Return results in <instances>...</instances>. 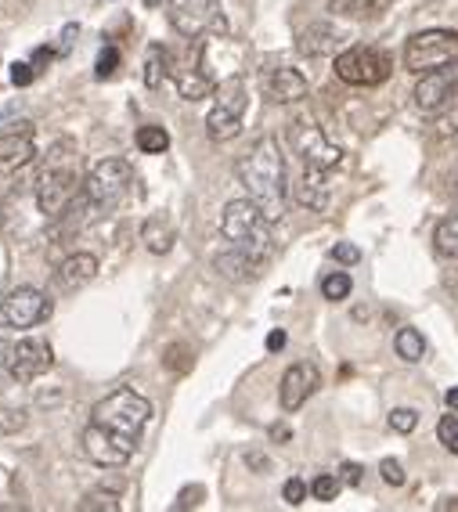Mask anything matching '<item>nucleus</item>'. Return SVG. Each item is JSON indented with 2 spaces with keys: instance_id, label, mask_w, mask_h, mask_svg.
Listing matches in <instances>:
<instances>
[{
  "instance_id": "obj_1",
  "label": "nucleus",
  "mask_w": 458,
  "mask_h": 512,
  "mask_svg": "<svg viewBox=\"0 0 458 512\" xmlns=\"http://www.w3.org/2000/svg\"><path fill=\"white\" fill-rule=\"evenodd\" d=\"M148 419H152L148 397H141L134 386L112 390L91 408V422L80 433L83 455L98 469H123L134 458V448L141 444Z\"/></svg>"
},
{
  "instance_id": "obj_2",
  "label": "nucleus",
  "mask_w": 458,
  "mask_h": 512,
  "mask_svg": "<svg viewBox=\"0 0 458 512\" xmlns=\"http://www.w3.org/2000/svg\"><path fill=\"white\" fill-rule=\"evenodd\" d=\"M235 174L246 184L249 199L257 202L267 217L271 220L285 217V206H289V174H285L282 145H278L275 138H260L257 145L239 159Z\"/></svg>"
},
{
  "instance_id": "obj_3",
  "label": "nucleus",
  "mask_w": 458,
  "mask_h": 512,
  "mask_svg": "<svg viewBox=\"0 0 458 512\" xmlns=\"http://www.w3.org/2000/svg\"><path fill=\"white\" fill-rule=\"evenodd\" d=\"M65 152H69V141H58L51 148V156H47V166L37 174V181H33V199H37V210L47 220V228L58 224L65 213L73 210V202L80 199L83 184H87Z\"/></svg>"
},
{
  "instance_id": "obj_4",
  "label": "nucleus",
  "mask_w": 458,
  "mask_h": 512,
  "mask_svg": "<svg viewBox=\"0 0 458 512\" xmlns=\"http://www.w3.org/2000/svg\"><path fill=\"white\" fill-rule=\"evenodd\" d=\"M275 220L267 217L253 199H231L220 213V235L228 238L231 249L246 253L249 260H257L260 267L275 253V235H271Z\"/></svg>"
},
{
  "instance_id": "obj_5",
  "label": "nucleus",
  "mask_w": 458,
  "mask_h": 512,
  "mask_svg": "<svg viewBox=\"0 0 458 512\" xmlns=\"http://www.w3.org/2000/svg\"><path fill=\"white\" fill-rule=\"evenodd\" d=\"M246 105H249V91H246V83H242V76H228V80H220L217 91H213L210 116H206V134H210L213 141L239 138Z\"/></svg>"
},
{
  "instance_id": "obj_6",
  "label": "nucleus",
  "mask_w": 458,
  "mask_h": 512,
  "mask_svg": "<svg viewBox=\"0 0 458 512\" xmlns=\"http://www.w3.org/2000/svg\"><path fill=\"white\" fill-rule=\"evenodd\" d=\"M458 62V33L455 29H426L404 44V69L408 73H437Z\"/></svg>"
},
{
  "instance_id": "obj_7",
  "label": "nucleus",
  "mask_w": 458,
  "mask_h": 512,
  "mask_svg": "<svg viewBox=\"0 0 458 512\" xmlns=\"http://www.w3.org/2000/svg\"><path fill=\"white\" fill-rule=\"evenodd\" d=\"M130 184H134V166L127 159H101V163H94L91 174H87L83 195H87L94 213H109L127 199Z\"/></svg>"
},
{
  "instance_id": "obj_8",
  "label": "nucleus",
  "mask_w": 458,
  "mask_h": 512,
  "mask_svg": "<svg viewBox=\"0 0 458 512\" xmlns=\"http://www.w3.org/2000/svg\"><path fill=\"white\" fill-rule=\"evenodd\" d=\"M390 73H394V58L383 47L354 44L336 55V76L350 87H379L390 80Z\"/></svg>"
},
{
  "instance_id": "obj_9",
  "label": "nucleus",
  "mask_w": 458,
  "mask_h": 512,
  "mask_svg": "<svg viewBox=\"0 0 458 512\" xmlns=\"http://www.w3.org/2000/svg\"><path fill=\"white\" fill-rule=\"evenodd\" d=\"M170 26L188 40H199L206 33H228V19L220 11V0H170L166 4Z\"/></svg>"
},
{
  "instance_id": "obj_10",
  "label": "nucleus",
  "mask_w": 458,
  "mask_h": 512,
  "mask_svg": "<svg viewBox=\"0 0 458 512\" xmlns=\"http://www.w3.org/2000/svg\"><path fill=\"white\" fill-rule=\"evenodd\" d=\"M289 141H293V152L300 156V163L307 170H321V174H329L343 163V152L325 138V130L314 127L311 119H296L293 127H289Z\"/></svg>"
},
{
  "instance_id": "obj_11",
  "label": "nucleus",
  "mask_w": 458,
  "mask_h": 512,
  "mask_svg": "<svg viewBox=\"0 0 458 512\" xmlns=\"http://www.w3.org/2000/svg\"><path fill=\"white\" fill-rule=\"evenodd\" d=\"M51 318V300L33 285H19L0 300V329H33Z\"/></svg>"
},
{
  "instance_id": "obj_12",
  "label": "nucleus",
  "mask_w": 458,
  "mask_h": 512,
  "mask_svg": "<svg viewBox=\"0 0 458 512\" xmlns=\"http://www.w3.org/2000/svg\"><path fill=\"white\" fill-rule=\"evenodd\" d=\"M55 368V350H51V343H44V339H19V343H11V354H8V375L11 383H33V379H40L44 372H51Z\"/></svg>"
},
{
  "instance_id": "obj_13",
  "label": "nucleus",
  "mask_w": 458,
  "mask_h": 512,
  "mask_svg": "<svg viewBox=\"0 0 458 512\" xmlns=\"http://www.w3.org/2000/svg\"><path fill=\"white\" fill-rule=\"evenodd\" d=\"M37 156V145H33V123H11L4 134H0V174H15L22 166L33 163Z\"/></svg>"
},
{
  "instance_id": "obj_14",
  "label": "nucleus",
  "mask_w": 458,
  "mask_h": 512,
  "mask_svg": "<svg viewBox=\"0 0 458 512\" xmlns=\"http://www.w3.org/2000/svg\"><path fill=\"white\" fill-rule=\"evenodd\" d=\"M321 386V372L311 361H296L289 372L282 375V386H278V401H282L285 412H296L303 404L311 401L314 390Z\"/></svg>"
},
{
  "instance_id": "obj_15",
  "label": "nucleus",
  "mask_w": 458,
  "mask_h": 512,
  "mask_svg": "<svg viewBox=\"0 0 458 512\" xmlns=\"http://www.w3.org/2000/svg\"><path fill=\"white\" fill-rule=\"evenodd\" d=\"M260 91L275 105H293V101L307 98V80H303V73L289 69V65H278V69L260 73Z\"/></svg>"
},
{
  "instance_id": "obj_16",
  "label": "nucleus",
  "mask_w": 458,
  "mask_h": 512,
  "mask_svg": "<svg viewBox=\"0 0 458 512\" xmlns=\"http://www.w3.org/2000/svg\"><path fill=\"white\" fill-rule=\"evenodd\" d=\"M455 91V80L448 76V69H437V73H422V83L415 87V105L426 116H437L444 109V101Z\"/></svg>"
},
{
  "instance_id": "obj_17",
  "label": "nucleus",
  "mask_w": 458,
  "mask_h": 512,
  "mask_svg": "<svg viewBox=\"0 0 458 512\" xmlns=\"http://www.w3.org/2000/svg\"><path fill=\"white\" fill-rule=\"evenodd\" d=\"M94 275H98V256L94 253H73V256H65L62 267L55 271V282L62 285L65 293H73V289H83Z\"/></svg>"
},
{
  "instance_id": "obj_18",
  "label": "nucleus",
  "mask_w": 458,
  "mask_h": 512,
  "mask_svg": "<svg viewBox=\"0 0 458 512\" xmlns=\"http://www.w3.org/2000/svg\"><path fill=\"white\" fill-rule=\"evenodd\" d=\"M325 177L329 174L303 166V177L296 181L293 199L300 202V206H307V210H325V206H329V184H325Z\"/></svg>"
},
{
  "instance_id": "obj_19",
  "label": "nucleus",
  "mask_w": 458,
  "mask_h": 512,
  "mask_svg": "<svg viewBox=\"0 0 458 512\" xmlns=\"http://www.w3.org/2000/svg\"><path fill=\"white\" fill-rule=\"evenodd\" d=\"M213 267H217L224 278H231V282H253V278L264 271L257 260H249L246 253H239V249H231V246L213 256Z\"/></svg>"
},
{
  "instance_id": "obj_20",
  "label": "nucleus",
  "mask_w": 458,
  "mask_h": 512,
  "mask_svg": "<svg viewBox=\"0 0 458 512\" xmlns=\"http://www.w3.org/2000/svg\"><path fill=\"white\" fill-rule=\"evenodd\" d=\"M339 29H332V26H307L300 33V51L303 55H311V58H318V55H329V51H336V44H339Z\"/></svg>"
},
{
  "instance_id": "obj_21",
  "label": "nucleus",
  "mask_w": 458,
  "mask_h": 512,
  "mask_svg": "<svg viewBox=\"0 0 458 512\" xmlns=\"http://www.w3.org/2000/svg\"><path fill=\"white\" fill-rule=\"evenodd\" d=\"M394 0H329V11L339 19H376Z\"/></svg>"
},
{
  "instance_id": "obj_22",
  "label": "nucleus",
  "mask_w": 458,
  "mask_h": 512,
  "mask_svg": "<svg viewBox=\"0 0 458 512\" xmlns=\"http://www.w3.org/2000/svg\"><path fill=\"white\" fill-rule=\"evenodd\" d=\"M170 51L166 47H159V44H152L148 47V58H145V87L148 91H159L163 87V80L170 76Z\"/></svg>"
},
{
  "instance_id": "obj_23",
  "label": "nucleus",
  "mask_w": 458,
  "mask_h": 512,
  "mask_svg": "<svg viewBox=\"0 0 458 512\" xmlns=\"http://www.w3.org/2000/svg\"><path fill=\"white\" fill-rule=\"evenodd\" d=\"M433 249H437L440 256H448V260H458V210L448 213V217L433 228Z\"/></svg>"
},
{
  "instance_id": "obj_24",
  "label": "nucleus",
  "mask_w": 458,
  "mask_h": 512,
  "mask_svg": "<svg viewBox=\"0 0 458 512\" xmlns=\"http://www.w3.org/2000/svg\"><path fill=\"white\" fill-rule=\"evenodd\" d=\"M141 238H145V246L152 249V253H170V246H174V228L166 224L163 217H148L145 228H141Z\"/></svg>"
},
{
  "instance_id": "obj_25",
  "label": "nucleus",
  "mask_w": 458,
  "mask_h": 512,
  "mask_svg": "<svg viewBox=\"0 0 458 512\" xmlns=\"http://www.w3.org/2000/svg\"><path fill=\"white\" fill-rule=\"evenodd\" d=\"M394 350L401 361H408V365H415V361H422V354H426V339H422L419 329H401L394 339Z\"/></svg>"
},
{
  "instance_id": "obj_26",
  "label": "nucleus",
  "mask_w": 458,
  "mask_h": 512,
  "mask_svg": "<svg viewBox=\"0 0 458 512\" xmlns=\"http://www.w3.org/2000/svg\"><path fill=\"white\" fill-rule=\"evenodd\" d=\"M134 141H138V148L145 152V156H163L166 148H170V134H166L163 127H156V123H148V127H138Z\"/></svg>"
},
{
  "instance_id": "obj_27",
  "label": "nucleus",
  "mask_w": 458,
  "mask_h": 512,
  "mask_svg": "<svg viewBox=\"0 0 458 512\" xmlns=\"http://www.w3.org/2000/svg\"><path fill=\"white\" fill-rule=\"evenodd\" d=\"M80 512H120V487H112V491H91L76 505Z\"/></svg>"
},
{
  "instance_id": "obj_28",
  "label": "nucleus",
  "mask_w": 458,
  "mask_h": 512,
  "mask_svg": "<svg viewBox=\"0 0 458 512\" xmlns=\"http://www.w3.org/2000/svg\"><path fill=\"white\" fill-rule=\"evenodd\" d=\"M437 134L458 138V83H455V91H451V98L444 101V109L437 112Z\"/></svg>"
},
{
  "instance_id": "obj_29",
  "label": "nucleus",
  "mask_w": 458,
  "mask_h": 512,
  "mask_svg": "<svg viewBox=\"0 0 458 512\" xmlns=\"http://www.w3.org/2000/svg\"><path fill=\"white\" fill-rule=\"evenodd\" d=\"M350 289H354V285H350V275H347V271H332V275L321 278V296H325V300H332V303L347 300Z\"/></svg>"
},
{
  "instance_id": "obj_30",
  "label": "nucleus",
  "mask_w": 458,
  "mask_h": 512,
  "mask_svg": "<svg viewBox=\"0 0 458 512\" xmlns=\"http://www.w3.org/2000/svg\"><path fill=\"white\" fill-rule=\"evenodd\" d=\"M120 62H123V55H120V47H101V55H98V62H94V76L98 80H112V76L120 73Z\"/></svg>"
},
{
  "instance_id": "obj_31",
  "label": "nucleus",
  "mask_w": 458,
  "mask_h": 512,
  "mask_svg": "<svg viewBox=\"0 0 458 512\" xmlns=\"http://www.w3.org/2000/svg\"><path fill=\"white\" fill-rule=\"evenodd\" d=\"M339 487H343V480H339V476L321 473L318 480H314V484H311V494H314V498H318V502H336Z\"/></svg>"
},
{
  "instance_id": "obj_32",
  "label": "nucleus",
  "mask_w": 458,
  "mask_h": 512,
  "mask_svg": "<svg viewBox=\"0 0 458 512\" xmlns=\"http://www.w3.org/2000/svg\"><path fill=\"white\" fill-rule=\"evenodd\" d=\"M437 437L451 455H458V419L455 415H444V419L437 422Z\"/></svg>"
},
{
  "instance_id": "obj_33",
  "label": "nucleus",
  "mask_w": 458,
  "mask_h": 512,
  "mask_svg": "<svg viewBox=\"0 0 458 512\" xmlns=\"http://www.w3.org/2000/svg\"><path fill=\"white\" fill-rule=\"evenodd\" d=\"M415 426H419V412H415V408H394V412H390V430L412 433Z\"/></svg>"
},
{
  "instance_id": "obj_34",
  "label": "nucleus",
  "mask_w": 458,
  "mask_h": 512,
  "mask_svg": "<svg viewBox=\"0 0 458 512\" xmlns=\"http://www.w3.org/2000/svg\"><path fill=\"white\" fill-rule=\"evenodd\" d=\"M26 426V408H0V433H19Z\"/></svg>"
},
{
  "instance_id": "obj_35",
  "label": "nucleus",
  "mask_w": 458,
  "mask_h": 512,
  "mask_svg": "<svg viewBox=\"0 0 458 512\" xmlns=\"http://www.w3.org/2000/svg\"><path fill=\"white\" fill-rule=\"evenodd\" d=\"M163 361H166V368H174V372H188V368H192V350H188V347H170Z\"/></svg>"
},
{
  "instance_id": "obj_36",
  "label": "nucleus",
  "mask_w": 458,
  "mask_h": 512,
  "mask_svg": "<svg viewBox=\"0 0 458 512\" xmlns=\"http://www.w3.org/2000/svg\"><path fill=\"white\" fill-rule=\"evenodd\" d=\"M282 498H285L289 505H303V498H307V484H303L300 476H293V480H285Z\"/></svg>"
},
{
  "instance_id": "obj_37",
  "label": "nucleus",
  "mask_w": 458,
  "mask_h": 512,
  "mask_svg": "<svg viewBox=\"0 0 458 512\" xmlns=\"http://www.w3.org/2000/svg\"><path fill=\"white\" fill-rule=\"evenodd\" d=\"M33 80H37V69H33V62H15V65H11V83H15V87H29Z\"/></svg>"
},
{
  "instance_id": "obj_38",
  "label": "nucleus",
  "mask_w": 458,
  "mask_h": 512,
  "mask_svg": "<svg viewBox=\"0 0 458 512\" xmlns=\"http://www.w3.org/2000/svg\"><path fill=\"white\" fill-rule=\"evenodd\" d=\"M379 473H383V480L390 487H401L404 484V469H401V462L397 458H383V466H379Z\"/></svg>"
},
{
  "instance_id": "obj_39",
  "label": "nucleus",
  "mask_w": 458,
  "mask_h": 512,
  "mask_svg": "<svg viewBox=\"0 0 458 512\" xmlns=\"http://www.w3.org/2000/svg\"><path fill=\"white\" fill-rule=\"evenodd\" d=\"M332 260H339V264H358L361 260V249L354 246V242H339L336 249H332Z\"/></svg>"
},
{
  "instance_id": "obj_40",
  "label": "nucleus",
  "mask_w": 458,
  "mask_h": 512,
  "mask_svg": "<svg viewBox=\"0 0 458 512\" xmlns=\"http://www.w3.org/2000/svg\"><path fill=\"white\" fill-rule=\"evenodd\" d=\"M361 476H365V469H361L358 462H343V466H339V480H343L347 487H358Z\"/></svg>"
},
{
  "instance_id": "obj_41",
  "label": "nucleus",
  "mask_w": 458,
  "mask_h": 512,
  "mask_svg": "<svg viewBox=\"0 0 458 512\" xmlns=\"http://www.w3.org/2000/svg\"><path fill=\"white\" fill-rule=\"evenodd\" d=\"M55 55H58V51H51V47H37V51H33V58H29V62H33V69H37V73H40L44 65L55 62Z\"/></svg>"
},
{
  "instance_id": "obj_42",
  "label": "nucleus",
  "mask_w": 458,
  "mask_h": 512,
  "mask_svg": "<svg viewBox=\"0 0 458 512\" xmlns=\"http://www.w3.org/2000/svg\"><path fill=\"white\" fill-rule=\"evenodd\" d=\"M199 498H202V487H188V491H181L174 509H192V505H199Z\"/></svg>"
},
{
  "instance_id": "obj_43",
  "label": "nucleus",
  "mask_w": 458,
  "mask_h": 512,
  "mask_svg": "<svg viewBox=\"0 0 458 512\" xmlns=\"http://www.w3.org/2000/svg\"><path fill=\"white\" fill-rule=\"evenodd\" d=\"M80 33V26H65L62 33V44H58V55H69V47H73V37Z\"/></svg>"
},
{
  "instance_id": "obj_44",
  "label": "nucleus",
  "mask_w": 458,
  "mask_h": 512,
  "mask_svg": "<svg viewBox=\"0 0 458 512\" xmlns=\"http://www.w3.org/2000/svg\"><path fill=\"white\" fill-rule=\"evenodd\" d=\"M8 354H11V343H4V339H0V383H4V379H11V375H8Z\"/></svg>"
},
{
  "instance_id": "obj_45",
  "label": "nucleus",
  "mask_w": 458,
  "mask_h": 512,
  "mask_svg": "<svg viewBox=\"0 0 458 512\" xmlns=\"http://www.w3.org/2000/svg\"><path fill=\"white\" fill-rule=\"evenodd\" d=\"M282 347H285V332H282V329H275L271 336H267V350H271V354H278Z\"/></svg>"
},
{
  "instance_id": "obj_46",
  "label": "nucleus",
  "mask_w": 458,
  "mask_h": 512,
  "mask_svg": "<svg viewBox=\"0 0 458 512\" xmlns=\"http://www.w3.org/2000/svg\"><path fill=\"white\" fill-rule=\"evenodd\" d=\"M448 408H455V412H458V386H451V390H448Z\"/></svg>"
},
{
  "instance_id": "obj_47",
  "label": "nucleus",
  "mask_w": 458,
  "mask_h": 512,
  "mask_svg": "<svg viewBox=\"0 0 458 512\" xmlns=\"http://www.w3.org/2000/svg\"><path fill=\"white\" fill-rule=\"evenodd\" d=\"M271 437H275V440H289V430H285V426H275V430H271Z\"/></svg>"
},
{
  "instance_id": "obj_48",
  "label": "nucleus",
  "mask_w": 458,
  "mask_h": 512,
  "mask_svg": "<svg viewBox=\"0 0 458 512\" xmlns=\"http://www.w3.org/2000/svg\"><path fill=\"white\" fill-rule=\"evenodd\" d=\"M451 192L458 195V170H455V177H451Z\"/></svg>"
},
{
  "instance_id": "obj_49",
  "label": "nucleus",
  "mask_w": 458,
  "mask_h": 512,
  "mask_svg": "<svg viewBox=\"0 0 458 512\" xmlns=\"http://www.w3.org/2000/svg\"><path fill=\"white\" fill-rule=\"evenodd\" d=\"M145 4H148V8H156V4H159V0H145Z\"/></svg>"
}]
</instances>
